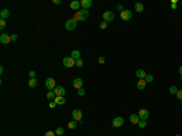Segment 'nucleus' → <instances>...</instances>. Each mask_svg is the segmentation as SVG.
Wrapping results in <instances>:
<instances>
[{
	"label": "nucleus",
	"instance_id": "obj_1",
	"mask_svg": "<svg viewBox=\"0 0 182 136\" xmlns=\"http://www.w3.org/2000/svg\"><path fill=\"white\" fill-rule=\"evenodd\" d=\"M88 18H89V11L85 9L77 11V12L74 13V16H73V19H75L77 22H78V21H86Z\"/></svg>",
	"mask_w": 182,
	"mask_h": 136
},
{
	"label": "nucleus",
	"instance_id": "obj_2",
	"mask_svg": "<svg viewBox=\"0 0 182 136\" xmlns=\"http://www.w3.org/2000/svg\"><path fill=\"white\" fill-rule=\"evenodd\" d=\"M77 26H78V22H77L75 19L69 18V19H67V21H66V24H64V27H66L67 31L72 32V31H74V29L77 28Z\"/></svg>",
	"mask_w": 182,
	"mask_h": 136
},
{
	"label": "nucleus",
	"instance_id": "obj_3",
	"mask_svg": "<svg viewBox=\"0 0 182 136\" xmlns=\"http://www.w3.org/2000/svg\"><path fill=\"white\" fill-rule=\"evenodd\" d=\"M62 63H63V66L66 67V68H70V67L75 66V60L72 58L70 56H68V57H64V58H63Z\"/></svg>",
	"mask_w": 182,
	"mask_h": 136
},
{
	"label": "nucleus",
	"instance_id": "obj_4",
	"mask_svg": "<svg viewBox=\"0 0 182 136\" xmlns=\"http://www.w3.org/2000/svg\"><path fill=\"white\" fill-rule=\"evenodd\" d=\"M131 16H132V12L130 11V10H123L122 12H120V18L123 19V21H129V19H131Z\"/></svg>",
	"mask_w": 182,
	"mask_h": 136
},
{
	"label": "nucleus",
	"instance_id": "obj_5",
	"mask_svg": "<svg viewBox=\"0 0 182 136\" xmlns=\"http://www.w3.org/2000/svg\"><path fill=\"white\" fill-rule=\"evenodd\" d=\"M45 86H46V89H49L50 91H52L53 89L56 88V82H55V79H53V78H47V79L45 80Z\"/></svg>",
	"mask_w": 182,
	"mask_h": 136
},
{
	"label": "nucleus",
	"instance_id": "obj_6",
	"mask_svg": "<svg viewBox=\"0 0 182 136\" xmlns=\"http://www.w3.org/2000/svg\"><path fill=\"white\" fill-rule=\"evenodd\" d=\"M72 117H73V120H75V122H82V118H83V112L80 109H74L72 112Z\"/></svg>",
	"mask_w": 182,
	"mask_h": 136
},
{
	"label": "nucleus",
	"instance_id": "obj_7",
	"mask_svg": "<svg viewBox=\"0 0 182 136\" xmlns=\"http://www.w3.org/2000/svg\"><path fill=\"white\" fill-rule=\"evenodd\" d=\"M112 125H113V128H120L124 125V118L123 117H115L113 119V122H112Z\"/></svg>",
	"mask_w": 182,
	"mask_h": 136
},
{
	"label": "nucleus",
	"instance_id": "obj_8",
	"mask_svg": "<svg viewBox=\"0 0 182 136\" xmlns=\"http://www.w3.org/2000/svg\"><path fill=\"white\" fill-rule=\"evenodd\" d=\"M137 114H138V117H140L141 120H147L148 117H149V112H148V109H146V108H141Z\"/></svg>",
	"mask_w": 182,
	"mask_h": 136
},
{
	"label": "nucleus",
	"instance_id": "obj_9",
	"mask_svg": "<svg viewBox=\"0 0 182 136\" xmlns=\"http://www.w3.org/2000/svg\"><path fill=\"white\" fill-rule=\"evenodd\" d=\"M53 92H55V95L56 96H66V89L63 88V86H56V88L52 90Z\"/></svg>",
	"mask_w": 182,
	"mask_h": 136
},
{
	"label": "nucleus",
	"instance_id": "obj_10",
	"mask_svg": "<svg viewBox=\"0 0 182 136\" xmlns=\"http://www.w3.org/2000/svg\"><path fill=\"white\" fill-rule=\"evenodd\" d=\"M113 19H114V13L112 11H106L103 13V21H106V22H112Z\"/></svg>",
	"mask_w": 182,
	"mask_h": 136
},
{
	"label": "nucleus",
	"instance_id": "obj_11",
	"mask_svg": "<svg viewBox=\"0 0 182 136\" xmlns=\"http://www.w3.org/2000/svg\"><path fill=\"white\" fill-rule=\"evenodd\" d=\"M11 40V35H7V34H1L0 35V43L1 44H9Z\"/></svg>",
	"mask_w": 182,
	"mask_h": 136
},
{
	"label": "nucleus",
	"instance_id": "obj_12",
	"mask_svg": "<svg viewBox=\"0 0 182 136\" xmlns=\"http://www.w3.org/2000/svg\"><path fill=\"white\" fill-rule=\"evenodd\" d=\"M73 86H74L77 90L82 89L83 88V79L82 78H75V79L73 80Z\"/></svg>",
	"mask_w": 182,
	"mask_h": 136
},
{
	"label": "nucleus",
	"instance_id": "obj_13",
	"mask_svg": "<svg viewBox=\"0 0 182 136\" xmlns=\"http://www.w3.org/2000/svg\"><path fill=\"white\" fill-rule=\"evenodd\" d=\"M129 119H130V123H131V124H134V125H135V124H136V125H137V124H138V122L141 120V119H140V117H138V114H135V113H134V114H131V115H130V117H129Z\"/></svg>",
	"mask_w": 182,
	"mask_h": 136
},
{
	"label": "nucleus",
	"instance_id": "obj_14",
	"mask_svg": "<svg viewBox=\"0 0 182 136\" xmlns=\"http://www.w3.org/2000/svg\"><path fill=\"white\" fill-rule=\"evenodd\" d=\"M146 85H147V83H146V80H144V79H138L137 84H136L137 89H138V90H141V91L146 89Z\"/></svg>",
	"mask_w": 182,
	"mask_h": 136
},
{
	"label": "nucleus",
	"instance_id": "obj_15",
	"mask_svg": "<svg viewBox=\"0 0 182 136\" xmlns=\"http://www.w3.org/2000/svg\"><path fill=\"white\" fill-rule=\"evenodd\" d=\"M80 5H82L83 9L88 10L89 7H91V5H92V1H91V0H82V1H80Z\"/></svg>",
	"mask_w": 182,
	"mask_h": 136
},
{
	"label": "nucleus",
	"instance_id": "obj_16",
	"mask_svg": "<svg viewBox=\"0 0 182 136\" xmlns=\"http://www.w3.org/2000/svg\"><path fill=\"white\" fill-rule=\"evenodd\" d=\"M146 75H147V73H146V70L144 69H137L136 70V77H137L138 79H144Z\"/></svg>",
	"mask_w": 182,
	"mask_h": 136
},
{
	"label": "nucleus",
	"instance_id": "obj_17",
	"mask_svg": "<svg viewBox=\"0 0 182 136\" xmlns=\"http://www.w3.org/2000/svg\"><path fill=\"white\" fill-rule=\"evenodd\" d=\"M69 6H70V9H72V10H78V11H79V7L82 6V5H80V3H79V1H77V0H73Z\"/></svg>",
	"mask_w": 182,
	"mask_h": 136
},
{
	"label": "nucleus",
	"instance_id": "obj_18",
	"mask_svg": "<svg viewBox=\"0 0 182 136\" xmlns=\"http://www.w3.org/2000/svg\"><path fill=\"white\" fill-rule=\"evenodd\" d=\"M9 16H10V11L7 9H3L1 11H0V17H1V18L6 19Z\"/></svg>",
	"mask_w": 182,
	"mask_h": 136
},
{
	"label": "nucleus",
	"instance_id": "obj_19",
	"mask_svg": "<svg viewBox=\"0 0 182 136\" xmlns=\"http://www.w3.org/2000/svg\"><path fill=\"white\" fill-rule=\"evenodd\" d=\"M55 102H56V104H64L66 103V97H63V96H57V97L55 98Z\"/></svg>",
	"mask_w": 182,
	"mask_h": 136
},
{
	"label": "nucleus",
	"instance_id": "obj_20",
	"mask_svg": "<svg viewBox=\"0 0 182 136\" xmlns=\"http://www.w3.org/2000/svg\"><path fill=\"white\" fill-rule=\"evenodd\" d=\"M28 85H29V88H37V85H38V79H37V78H32V79H29Z\"/></svg>",
	"mask_w": 182,
	"mask_h": 136
},
{
	"label": "nucleus",
	"instance_id": "obj_21",
	"mask_svg": "<svg viewBox=\"0 0 182 136\" xmlns=\"http://www.w3.org/2000/svg\"><path fill=\"white\" fill-rule=\"evenodd\" d=\"M70 57L72 58H74V60H79L80 58V51H78V50H73L72 51V54H70Z\"/></svg>",
	"mask_w": 182,
	"mask_h": 136
},
{
	"label": "nucleus",
	"instance_id": "obj_22",
	"mask_svg": "<svg viewBox=\"0 0 182 136\" xmlns=\"http://www.w3.org/2000/svg\"><path fill=\"white\" fill-rule=\"evenodd\" d=\"M135 10L137 11V12H143V10H144L143 4H141V3H136V4H135Z\"/></svg>",
	"mask_w": 182,
	"mask_h": 136
},
{
	"label": "nucleus",
	"instance_id": "obj_23",
	"mask_svg": "<svg viewBox=\"0 0 182 136\" xmlns=\"http://www.w3.org/2000/svg\"><path fill=\"white\" fill-rule=\"evenodd\" d=\"M57 96L55 95V92L53 91H49L47 92V95H46V98L49 100V101H55V98H56Z\"/></svg>",
	"mask_w": 182,
	"mask_h": 136
},
{
	"label": "nucleus",
	"instance_id": "obj_24",
	"mask_svg": "<svg viewBox=\"0 0 182 136\" xmlns=\"http://www.w3.org/2000/svg\"><path fill=\"white\" fill-rule=\"evenodd\" d=\"M67 127L69 128V129H75L77 127H78V122H75V120H72V122H69L68 125Z\"/></svg>",
	"mask_w": 182,
	"mask_h": 136
},
{
	"label": "nucleus",
	"instance_id": "obj_25",
	"mask_svg": "<svg viewBox=\"0 0 182 136\" xmlns=\"http://www.w3.org/2000/svg\"><path fill=\"white\" fill-rule=\"evenodd\" d=\"M63 133H64V129H63L62 127H58V128L56 129V135H57V136H62Z\"/></svg>",
	"mask_w": 182,
	"mask_h": 136
},
{
	"label": "nucleus",
	"instance_id": "obj_26",
	"mask_svg": "<svg viewBox=\"0 0 182 136\" xmlns=\"http://www.w3.org/2000/svg\"><path fill=\"white\" fill-rule=\"evenodd\" d=\"M169 91H170V94H173V95H176L177 94V91H179V89L176 88V86H170V89H169Z\"/></svg>",
	"mask_w": 182,
	"mask_h": 136
},
{
	"label": "nucleus",
	"instance_id": "obj_27",
	"mask_svg": "<svg viewBox=\"0 0 182 136\" xmlns=\"http://www.w3.org/2000/svg\"><path fill=\"white\" fill-rule=\"evenodd\" d=\"M137 125H138V128H141V129H144V128H146V125H147V122H146V120H140Z\"/></svg>",
	"mask_w": 182,
	"mask_h": 136
},
{
	"label": "nucleus",
	"instance_id": "obj_28",
	"mask_svg": "<svg viewBox=\"0 0 182 136\" xmlns=\"http://www.w3.org/2000/svg\"><path fill=\"white\" fill-rule=\"evenodd\" d=\"M107 27H108V22H106V21H101L100 22V28L101 29H107Z\"/></svg>",
	"mask_w": 182,
	"mask_h": 136
},
{
	"label": "nucleus",
	"instance_id": "obj_29",
	"mask_svg": "<svg viewBox=\"0 0 182 136\" xmlns=\"http://www.w3.org/2000/svg\"><path fill=\"white\" fill-rule=\"evenodd\" d=\"M153 75H152V74H147V75H146V78H144V80H146V83H152L153 82Z\"/></svg>",
	"mask_w": 182,
	"mask_h": 136
},
{
	"label": "nucleus",
	"instance_id": "obj_30",
	"mask_svg": "<svg viewBox=\"0 0 182 136\" xmlns=\"http://www.w3.org/2000/svg\"><path fill=\"white\" fill-rule=\"evenodd\" d=\"M83 64H84V62H83L82 58H79V60H77V61H75V66H77V67H79V68H82Z\"/></svg>",
	"mask_w": 182,
	"mask_h": 136
},
{
	"label": "nucleus",
	"instance_id": "obj_31",
	"mask_svg": "<svg viewBox=\"0 0 182 136\" xmlns=\"http://www.w3.org/2000/svg\"><path fill=\"white\" fill-rule=\"evenodd\" d=\"M5 26H6V19L1 18L0 19V29H4L5 28Z\"/></svg>",
	"mask_w": 182,
	"mask_h": 136
},
{
	"label": "nucleus",
	"instance_id": "obj_32",
	"mask_svg": "<svg viewBox=\"0 0 182 136\" xmlns=\"http://www.w3.org/2000/svg\"><path fill=\"white\" fill-rule=\"evenodd\" d=\"M176 97L179 98L180 101H182V90H179V91H177V94H176Z\"/></svg>",
	"mask_w": 182,
	"mask_h": 136
},
{
	"label": "nucleus",
	"instance_id": "obj_33",
	"mask_svg": "<svg viewBox=\"0 0 182 136\" xmlns=\"http://www.w3.org/2000/svg\"><path fill=\"white\" fill-rule=\"evenodd\" d=\"M78 95H79V96H85V90H84L83 88L78 90Z\"/></svg>",
	"mask_w": 182,
	"mask_h": 136
},
{
	"label": "nucleus",
	"instance_id": "obj_34",
	"mask_svg": "<svg viewBox=\"0 0 182 136\" xmlns=\"http://www.w3.org/2000/svg\"><path fill=\"white\" fill-rule=\"evenodd\" d=\"M45 136H56V133H53V131H46Z\"/></svg>",
	"mask_w": 182,
	"mask_h": 136
},
{
	"label": "nucleus",
	"instance_id": "obj_35",
	"mask_svg": "<svg viewBox=\"0 0 182 136\" xmlns=\"http://www.w3.org/2000/svg\"><path fill=\"white\" fill-rule=\"evenodd\" d=\"M104 62H106V60H104V57H98V63H101V64H103Z\"/></svg>",
	"mask_w": 182,
	"mask_h": 136
},
{
	"label": "nucleus",
	"instance_id": "obj_36",
	"mask_svg": "<svg viewBox=\"0 0 182 136\" xmlns=\"http://www.w3.org/2000/svg\"><path fill=\"white\" fill-rule=\"evenodd\" d=\"M35 75H37V74H35L34 70H31V72H29V77H31V79H32V78H35Z\"/></svg>",
	"mask_w": 182,
	"mask_h": 136
},
{
	"label": "nucleus",
	"instance_id": "obj_37",
	"mask_svg": "<svg viewBox=\"0 0 182 136\" xmlns=\"http://www.w3.org/2000/svg\"><path fill=\"white\" fill-rule=\"evenodd\" d=\"M49 107H50V108H55V107H56V102H55V101H51L50 104H49Z\"/></svg>",
	"mask_w": 182,
	"mask_h": 136
},
{
	"label": "nucleus",
	"instance_id": "obj_38",
	"mask_svg": "<svg viewBox=\"0 0 182 136\" xmlns=\"http://www.w3.org/2000/svg\"><path fill=\"white\" fill-rule=\"evenodd\" d=\"M11 40H12V41L17 40V35H16V34H11Z\"/></svg>",
	"mask_w": 182,
	"mask_h": 136
},
{
	"label": "nucleus",
	"instance_id": "obj_39",
	"mask_svg": "<svg viewBox=\"0 0 182 136\" xmlns=\"http://www.w3.org/2000/svg\"><path fill=\"white\" fill-rule=\"evenodd\" d=\"M52 3H53V4H55V5H60V4H61V3H62V1H61V0H53Z\"/></svg>",
	"mask_w": 182,
	"mask_h": 136
},
{
	"label": "nucleus",
	"instance_id": "obj_40",
	"mask_svg": "<svg viewBox=\"0 0 182 136\" xmlns=\"http://www.w3.org/2000/svg\"><path fill=\"white\" fill-rule=\"evenodd\" d=\"M171 7H173L174 10L177 9V4H176V3H171Z\"/></svg>",
	"mask_w": 182,
	"mask_h": 136
},
{
	"label": "nucleus",
	"instance_id": "obj_41",
	"mask_svg": "<svg viewBox=\"0 0 182 136\" xmlns=\"http://www.w3.org/2000/svg\"><path fill=\"white\" fill-rule=\"evenodd\" d=\"M117 9H118V10H120V12H122L123 10H125V9H124V7L122 6V5H118V6H117Z\"/></svg>",
	"mask_w": 182,
	"mask_h": 136
},
{
	"label": "nucleus",
	"instance_id": "obj_42",
	"mask_svg": "<svg viewBox=\"0 0 182 136\" xmlns=\"http://www.w3.org/2000/svg\"><path fill=\"white\" fill-rule=\"evenodd\" d=\"M179 73H180V77H182V66L179 68Z\"/></svg>",
	"mask_w": 182,
	"mask_h": 136
},
{
	"label": "nucleus",
	"instance_id": "obj_43",
	"mask_svg": "<svg viewBox=\"0 0 182 136\" xmlns=\"http://www.w3.org/2000/svg\"><path fill=\"white\" fill-rule=\"evenodd\" d=\"M3 73H4V67L1 66L0 67V74H3Z\"/></svg>",
	"mask_w": 182,
	"mask_h": 136
},
{
	"label": "nucleus",
	"instance_id": "obj_44",
	"mask_svg": "<svg viewBox=\"0 0 182 136\" xmlns=\"http://www.w3.org/2000/svg\"><path fill=\"white\" fill-rule=\"evenodd\" d=\"M181 107H182V101H181Z\"/></svg>",
	"mask_w": 182,
	"mask_h": 136
}]
</instances>
